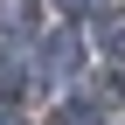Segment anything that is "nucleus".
<instances>
[{"mask_svg": "<svg viewBox=\"0 0 125 125\" xmlns=\"http://www.w3.org/2000/svg\"><path fill=\"white\" fill-rule=\"evenodd\" d=\"M35 28V0H0V35H28Z\"/></svg>", "mask_w": 125, "mask_h": 125, "instance_id": "obj_1", "label": "nucleus"}, {"mask_svg": "<svg viewBox=\"0 0 125 125\" xmlns=\"http://www.w3.org/2000/svg\"><path fill=\"white\" fill-rule=\"evenodd\" d=\"M28 83H35V70H28L21 56H7V62H0V97H28Z\"/></svg>", "mask_w": 125, "mask_h": 125, "instance_id": "obj_2", "label": "nucleus"}, {"mask_svg": "<svg viewBox=\"0 0 125 125\" xmlns=\"http://www.w3.org/2000/svg\"><path fill=\"white\" fill-rule=\"evenodd\" d=\"M49 62H56V70H76V35H56L49 42Z\"/></svg>", "mask_w": 125, "mask_h": 125, "instance_id": "obj_3", "label": "nucleus"}, {"mask_svg": "<svg viewBox=\"0 0 125 125\" xmlns=\"http://www.w3.org/2000/svg\"><path fill=\"white\" fill-rule=\"evenodd\" d=\"M62 125H97V111L90 104H62Z\"/></svg>", "mask_w": 125, "mask_h": 125, "instance_id": "obj_4", "label": "nucleus"}, {"mask_svg": "<svg viewBox=\"0 0 125 125\" xmlns=\"http://www.w3.org/2000/svg\"><path fill=\"white\" fill-rule=\"evenodd\" d=\"M104 42H111V49L125 56V14H118V21H104Z\"/></svg>", "mask_w": 125, "mask_h": 125, "instance_id": "obj_5", "label": "nucleus"}, {"mask_svg": "<svg viewBox=\"0 0 125 125\" xmlns=\"http://www.w3.org/2000/svg\"><path fill=\"white\" fill-rule=\"evenodd\" d=\"M0 125H21V118H0Z\"/></svg>", "mask_w": 125, "mask_h": 125, "instance_id": "obj_6", "label": "nucleus"}]
</instances>
